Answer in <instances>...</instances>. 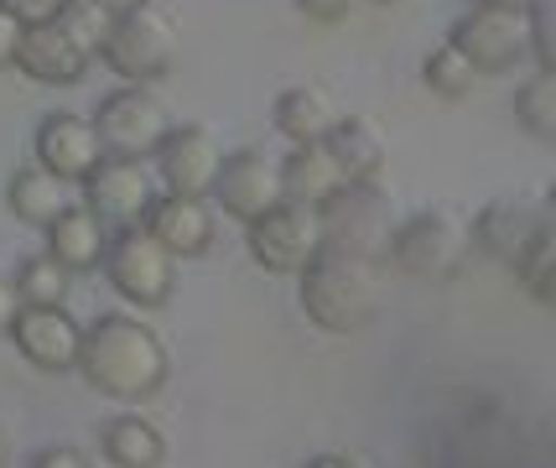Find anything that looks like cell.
Segmentation results:
<instances>
[{
    "label": "cell",
    "mask_w": 556,
    "mask_h": 468,
    "mask_svg": "<svg viewBox=\"0 0 556 468\" xmlns=\"http://www.w3.org/2000/svg\"><path fill=\"white\" fill-rule=\"evenodd\" d=\"M68 5H73V0H0V11H11V16H16V22H26V26L58 22Z\"/></svg>",
    "instance_id": "obj_30"
},
{
    "label": "cell",
    "mask_w": 556,
    "mask_h": 468,
    "mask_svg": "<svg viewBox=\"0 0 556 468\" xmlns=\"http://www.w3.org/2000/svg\"><path fill=\"white\" fill-rule=\"evenodd\" d=\"M447 48H458L479 78H509L526 63H535L531 52V11H500V5H473L458 22L447 26Z\"/></svg>",
    "instance_id": "obj_5"
},
{
    "label": "cell",
    "mask_w": 556,
    "mask_h": 468,
    "mask_svg": "<svg viewBox=\"0 0 556 468\" xmlns=\"http://www.w3.org/2000/svg\"><path fill=\"white\" fill-rule=\"evenodd\" d=\"M94 48H84L63 22H42V26H26V42H22V68L31 84H52V89H68L78 78L94 68Z\"/></svg>",
    "instance_id": "obj_16"
},
{
    "label": "cell",
    "mask_w": 556,
    "mask_h": 468,
    "mask_svg": "<svg viewBox=\"0 0 556 468\" xmlns=\"http://www.w3.org/2000/svg\"><path fill=\"white\" fill-rule=\"evenodd\" d=\"M99 447H104V458L115 468H162L167 464V438H162V427L136 417V412H121V417L104 421Z\"/></svg>",
    "instance_id": "obj_23"
},
{
    "label": "cell",
    "mask_w": 556,
    "mask_h": 468,
    "mask_svg": "<svg viewBox=\"0 0 556 468\" xmlns=\"http://www.w3.org/2000/svg\"><path fill=\"white\" fill-rule=\"evenodd\" d=\"M369 5H401V0H369Z\"/></svg>",
    "instance_id": "obj_38"
},
{
    "label": "cell",
    "mask_w": 556,
    "mask_h": 468,
    "mask_svg": "<svg viewBox=\"0 0 556 468\" xmlns=\"http://www.w3.org/2000/svg\"><path fill=\"white\" fill-rule=\"evenodd\" d=\"M22 42H26V22H16L11 11H0V74L22 63Z\"/></svg>",
    "instance_id": "obj_31"
},
{
    "label": "cell",
    "mask_w": 556,
    "mask_h": 468,
    "mask_svg": "<svg viewBox=\"0 0 556 468\" xmlns=\"http://www.w3.org/2000/svg\"><path fill=\"white\" fill-rule=\"evenodd\" d=\"M11 281H16V292H22L26 307H63V302H68V287H73V271H63L48 250H42V255H26Z\"/></svg>",
    "instance_id": "obj_27"
},
{
    "label": "cell",
    "mask_w": 556,
    "mask_h": 468,
    "mask_svg": "<svg viewBox=\"0 0 556 468\" xmlns=\"http://www.w3.org/2000/svg\"><path fill=\"white\" fill-rule=\"evenodd\" d=\"M515 276H520V287H526L541 307L556 313V182L541 193V229H535L531 250L520 255Z\"/></svg>",
    "instance_id": "obj_24"
},
{
    "label": "cell",
    "mask_w": 556,
    "mask_h": 468,
    "mask_svg": "<svg viewBox=\"0 0 556 468\" xmlns=\"http://www.w3.org/2000/svg\"><path fill=\"white\" fill-rule=\"evenodd\" d=\"M468 255H473L468 224L458 214H447V208H412V214H401L386 250L390 266L401 276H416V281H453L468 266Z\"/></svg>",
    "instance_id": "obj_4"
},
{
    "label": "cell",
    "mask_w": 556,
    "mask_h": 468,
    "mask_svg": "<svg viewBox=\"0 0 556 468\" xmlns=\"http://www.w3.org/2000/svg\"><path fill=\"white\" fill-rule=\"evenodd\" d=\"M146 229H151L177 261H193V255H203V250L214 245L218 219H214V208H208V198L162 193L156 208L146 214Z\"/></svg>",
    "instance_id": "obj_17"
},
{
    "label": "cell",
    "mask_w": 556,
    "mask_h": 468,
    "mask_svg": "<svg viewBox=\"0 0 556 468\" xmlns=\"http://www.w3.org/2000/svg\"><path fill=\"white\" fill-rule=\"evenodd\" d=\"M31 468H89V458H84L78 447H42V453L31 458Z\"/></svg>",
    "instance_id": "obj_33"
},
{
    "label": "cell",
    "mask_w": 556,
    "mask_h": 468,
    "mask_svg": "<svg viewBox=\"0 0 556 468\" xmlns=\"http://www.w3.org/2000/svg\"><path fill=\"white\" fill-rule=\"evenodd\" d=\"M281 198H287L281 162H270L261 147H244V151H229V156H224L218 182H214V203L229 219L255 224L261 214H270Z\"/></svg>",
    "instance_id": "obj_12"
},
{
    "label": "cell",
    "mask_w": 556,
    "mask_h": 468,
    "mask_svg": "<svg viewBox=\"0 0 556 468\" xmlns=\"http://www.w3.org/2000/svg\"><path fill=\"white\" fill-rule=\"evenodd\" d=\"M291 5L313 26H349L354 11H359V0H291Z\"/></svg>",
    "instance_id": "obj_29"
},
{
    "label": "cell",
    "mask_w": 556,
    "mask_h": 468,
    "mask_svg": "<svg viewBox=\"0 0 556 468\" xmlns=\"http://www.w3.org/2000/svg\"><path fill=\"white\" fill-rule=\"evenodd\" d=\"M270 121L291 147H313V141H328V130L339 125V110L317 84H287L270 104Z\"/></svg>",
    "instance_id": "obj_21"
},
{
    "label": "cell",
    "mask_w": 556,
    "mask_h": 468,
    "mask_svg": "<svg viewBox=\"0 0 556 468\" xmlns=\"http://www.w3.org/2000/svg\"><path fill=\"white\" fill-rule=\"evenodd\" d=\"M281 182H287V198L313 203V208H323L328 198H339L343 188H349L343 167L333 162V151L323 147V141H313V147H291L287 156H281Z\"/></svg>",
    "instance_id": "obj_22"
},
{
    "label": "cell",
    "mask_w": 556,
    "mask_h": 468,
    "mask_svg": "<svg viewBox=\"0 0 556 468\" xmlns=\"http://www.w3.org/2000/svg\"><path fill=\"white\" fill-rule=\"evenodd\" d=\"M78 375L94 395H110L121 406H141L167 385L172 359L167 344L156 339V328H146L130 313H104L84 328V354Z\"/></svg>",
    "instance_id": "obj_1"
},
{
    "label": "cell",
    "mask_w": 556,
    "mask_h": 468,
    "mask_svg": "<svg viewBox=\"0 0 556 468\" xmlns=\"http://www.w3.org/2000/svg\"><path fill=\"white\" fill-rule=\"evenodd\" d=\"M509 110H515V125L535 136V141H556V74H526L515 84V99H509Z\"/></svg>",
    "instance_id": "obj_25"
},
{
    "label": "cell",
    "mask_w": 556,
    "mask_h": 468,
    "mask_svg": "<svg viewBox=\"0 0 556 468\" xmlns=\"http://www.w3.org/2000/svg\"><path fill=\"white\" fill-rule=\"evenodd\" d=\"M11 344L26 365L48 375L78 370V354H84V328L68 318V307H22V318L11 328Z\"/></svg>",
    "instance_id": "obj_15"
},
{
    "label": "cell",
    "mask_w": 556,
    "mask_h": 468,
    "mask_svg": "<svg viewBox=\"0 0 556 468\" xmlns=\"http://www.w3.org/2000/svg\"><path fill=\"white\" fill-rule=\"evenodd\" d=\"M156 177L146 173V162H125V156H104L99 173L84 182V203L94 208L104 229H141L146 214L156 208Z\"/></svg>",
    "instance_id": "obj_11"
},
{
    "label": "cell",
    "mask_w": 556,
    "mask_h": 468,
    "mask_svg": "<svg viewBox=\"0 0 556 468\" xmlns=\"http://www.w3.org/2000/svg\"><path fill=\"white\" fill-rule=\"evenodd\" d=\"M99 63L121 84H156V78L172 74L177 63V22H172L167 5L146 0V5H130L110 22V37L99 48Z\"/></svg>",
    "instance_id": "obj_3"
},
{
    "label": "cell",
    "mask_w": 556,
    "mask_h": 468,
    "mask_svg": "<svg viewBox=\"0 0 556 468\" xmlns=\"http://www.w3.org/2000/svg\"><path fill=\"white\" fill-rule=\"evenodd\" d=\"M307 468H375L364 453H349V447H333V453H317Z\"/></svg>",
    "instance_id": "obj_34"
},
{
    "label": "cell",
    "mask_w": 556,
    "mask_h": 468,
    "mask_svg": "<svg viewBox=\"0 0 556 468\" xmlns=\"http://www.w3.org/2000/svg\"><path fill=\"white\" fill-rule=\"evenodd\" d=\"M110 229L99 219L94 208L78 198L63 219L48 229V255L73 276H89V271H104V255H110Z\"/></svg>",
    "instance_id": "obj_20"
},
{
    "label": "cell",
    "mask_w": 556,
    "mask_h": 468,
    "mask_svg": "<svg viewBox=\"0 0 556 468\" xmlns=\"http://www.w3.org/2000/svg\"><path fill=\"white\" fill-rule=\"evenodd\" d=\"M296 302L313 328L349 339L364 333L380 318V271L364 255H343V250H323L307 271L296 276Z\"/></svg>",
    "instance_id": "obj_2"
},
{
    "label": "cell",
    "mask_w": 556,
    "mask_h": 468,
    "mask_svg": "<svg viewBox=\"0 0 556 468\" xmlns=\"http://www.w3.org/2000/svg\"><path fill=\"white\" fill-rule=\"evenodd\" d=\"M323 147L333 151V162L343 167L349 182H380L390 167V136L375 115H339Z\"/></svg>",
    "instance_id": "obj_19"
},
{
    "label": "cell",
    "mask_w": 556,
    "mask_h": 468,
    "mask_svg": "<svg viewBox=\"0 0 556 468\" xmlns=\"http://www.w3.org/2000/svg\"><path fill=\"white\" fill-rule=\"evenodd\" d=\"M172 115L156 89L146 84H121L115 94L99 99L94 110V130L110 156H125V162H156L162 141L172 136Z\"/></svg>",
    "instance_id": "obj_7"
},
{
    "label": "cell",
    "mask_w": 556,
    "mask_h": 468,
    "mask_svg": "<svg viewBox=\"0 0 556 468\" xmlns=\"http://www.w3.org/2000/svg\"><path fill=\"white\" fill-rule=\"evenodd\" d=\"M473 5H500V11H535V0H473Z\"/></svg>",
    "instance_id": "obj_35"
},
{
    "label": "cell",
    "mask_w": 556,
    "mask_h": 468,
    "mask_svg": "<svg viewBox=\"0 0 556 468\" xmlns=\"http://www.w3.org/2000/svg\"><path fill=\"white\" fill-rule=\"evenodd\" d=\"M421 84H427L437 99L463 104V99H473V89H479L484 78H479V68H473L458 48H447V42H442V48H432L427 58H421Z\"/></svg>",
    "instance_id": "obj_26"
},
{
    "label": "cell",
    "mask_w": 556,
    "mask_h": 468,
    "mask_svg": "<svg viewBox=\"0 0 556 468\" xmlns=\"http://www.w3.org/2000/svg\"><path fill=\"white\" fill-rule=\"evenodd\" d=\"M31 156H37V167H48L52 177H63V182H73V188H84V182L99 173V162H104L110 151H104V141H99L94 115L52 110V115L37 121Z\"/></svg>",
    "instance_id": "obj_10"
},
{
    "label": "cell",
    "mask_w": 556,
    "mask_h": 468,
    "mask_svg": "<svg viewBox=\"0 0 556 468\" xmlns=\"http://www.w3.org/2000/svg\"><path fill=\"white\" fill-rule=\"evenodd\" d=\"M73 203H78V188L63 182V177H52L48 167H16L11 182H5V208H11V219H22L26 229H42L48 235L52 224L68 214Z\"/></svg>",
    "instance_id": "obj_18"
},
{
    "label": "cell",
    "mask_w": 556,
    "mask_h": 468,
    "mask_svg": "<svg viewBox=\"0 0 556 468\" xmlns=\"http://www.w3.org/2000/svg\"><path fill=\"white\" fill-rule=\"evenodd\" d=\"M323 235H328V250H343V255H364V261H386L390 235H395V203L380 182H349L339 198H328L323 208Z\"/></svg>",
    "instance_id": "obj_8"
},
{
    "label": "cell",
    "mask_w": 556,
    "mask_h": 468,
    "mask_svg": "<svg viewBox=\"0 0 556 468\" xmlns=\"http://www.w3.org/2000/svg\"><path fill=\"white\" fill-rule=\"evenodd\" d=\"M535 229H541V198L500 193L468 219V240H473V250H479L484 261H500V266L515 271L520 255L531 250Z\"/></svg>",
    "instance_id": "obj_13"
},
{
    "label": "cell",
    "mask_w": 556,
    "mask_h": 468,
    "mask_svg": "<svg viewBox=\"0 0 556 468\" xmlns=\"http://www.w3.org/2000/svg\"><path fill=\"white\" fill-rule=\"evenodd\" d=\"M22 292H16V281L11 276H0V333H11L16 328V318H22Z\"/></svg>",
    "instance_id": "obj_32"
},
{
    "label": "cell",
    "mask_w": 556,
    "mask_h": 468,
    "mask_svg": "<svg viewBox=\"0 0 556 468\" xmlns=\"http://www.w3.org/2000/svg\"><path fill=\"white\" fill-rule=\"evenodd\" d=\"M224 151L208 136V125H172V136L156 151V177L167 182V193L182 198H214Z\"/></svg>",
    "instance_id": "obj_14"
},
{
    "label": "cell",
    "mask_w": 556,
    "mask_h": 468,
    "mask_svg": "<svg viewBox=\"0 0 556 468\" xmlns=\"http://www.w3.org/2000/svg\"><path fill=\"white\" fill-rule=\"evenodd\" d=\"M531 52H535V68H541V74H556V0H535Z\"/></svg>",
    "instance_id": "obj_28"
},
{
    "label": "cell",
    "mask_w": 556,
    "mask_h": 468,
    "mask_svg": "<svg viewBox=\"0 0 556 468\" xmlns=\"http://www.w3.org/2000/svg\"><path fill=\"white\" fill-rule=\"evenodd\" d=\"M244 245H250V261L266 276H302L328 250V235H323V214L313 203L281 198L270 214L244 224Z\"/></svg>",
    "instance_id": "obj_6"
},
{
    "label": "cell",
    "mask_w": 556,
    "mask_h": 468,
    "mask_svg": "<svg viewBox=\"0 0 556 468\" xmlns=\"http://www.w3.org/2000/svg\"><path fill=\"white\" fill-rule=\"evenodd\" d=\"M104 276L136 307H167L172 292H177V255L146 224L141 229H121L110 240V255H104Z\"/></svg>",
    "instance_id": "obj_9"
},
{
    "label": "cell",
    "mask_w": 556,
    "mask_h": 468,
    "mask_svg": "<svg viewBox=\"0 0 556 468\" xmlns=\"http://www.w3.org/2000/svg\"><path fill=\"white\" fill-rule=\"evenodd\" d=\"M94 5H104L110 16H121V11H130V5H146V0H94Z\"/></svg>",
    "instance_id": "obj_36"
},
{
    "label": "cell",
    "mask_w": 556,
    "mask_h": 468,
    "mask_svg": "<svg viewBox=\"0 0 556 468\" xmlns=\"http://www.w3.org/2000/svg\"><path fill=\"white\" fill-rule=\"evenodd\" d=\"M5 453H11V447H5V432H0V468H5Z\"/></svg>",
    "instance_id": "obj_37"
}]
</instances>
